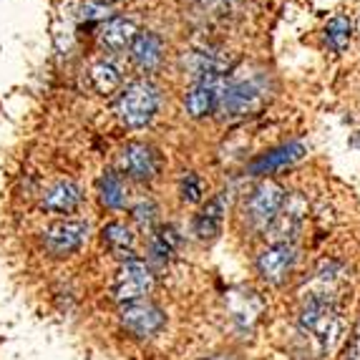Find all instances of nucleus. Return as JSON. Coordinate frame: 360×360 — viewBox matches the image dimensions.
Here are the masks:
<instances>
[{
	"instance_id": "5701e85b",
	"label": "nucleus",
	"mask_w": 360,
	"mask_h": 360,
	"mask_svg": "<svg viewBox=\"0 0 360 360\" xmlns=\"http://www.w3.org/2000/svg\"><path fill=\"white\" fill-rule=\"evenodd\" d=\"M134 214H136L139 222H151L154 219V205H139Z\"/></svg>"
},
{
	"instance_id": "f3484780",
	"label": "nucleus",
	"mask_w": 360,
	"mask_h": 360,
	"mask_svg": "<svg viewBox=\"0 0 360 360\" xmlns=\"http://www.w3.org/2000/svg\"><path fill=\"white\" fill-rule=\"evenodd\" d=\"M98 194H101V202L108 210H121L127 205V189H124V181L114 172H103V176L98 179Z\"/></svg>"
},
{
	"instance_id": "a878e982",
	"label": "nucleus",
	"mask_w": 360,
	"mask_h": 360,
	"mask_svg": "<svg viewBox=\"0 0 360 360\" xmlns=\"http://www.w3.org/2000/svg\"><path fill=\"white\" fill-rule=\"evenodd\" d=\"M96 3H101V0H96Z\"/></svg>"
},
{
	"instance_id": "423d86ee",
	"label": "nucleus",
	"mask_w": 360,
	"mask_h": 360,
	"mask_svg": "<svg viewBox=\"0 0 360 360\" xmlns=\"http://www.w3.org/2000/svg\"><path fill=\"white\" fill-rule=\"evenodd\" d=\"M86 234H89V224L78 219H66V222L51 224L43 232V245L53 257H68L84 247Z\"/></svg>"
},
{
	"instance_id": "b1692460",
	"label": "nucleus",
	"mask_w": 360,
	"mask_h": 360,
	"mask_svg": "<svg viewBox=\"0 0 360 360\" xmlns=\"http://www.w3.org/2000/svg\"><path fill=\"white\" fill-rule=\"evenodd\" d=\"M101 15H108V8L98 6V3L84 8V18H101Z\"/></svg>"
},
{
	"instance_id": "20e7f679",
	"label": "nucleus",
	"mask_w": 360,
	"mask_h": 360,
	"mask_svg": "<svg viewBox=\"0 0 360 360\" xmlns=\"http://www.w3.org/2000/svg\"><path fill=\"white\" fill-rule=\"evenodd\" d=\"M151 290H154V275H151L149 264L141 262V259H127L116 272L111 292H114V300L129 305V302L146 297Z\"/></svg>"
},
{
	"instance_id": "2eb2a0df",
	"label": "nucleus",
	"mask_w": 360,
	"mask_h": 360,
	"mask_svg": "<svg viewBox=\"0 0 360 360\" xmlns=\"http://www.w3.org/2000/svg\"><path fill=\"white\" fill-rule=\"evenodd\" d=\"M162 38L156 36V33H136V38L131 41V56L141 68H154L159 60H162Z\"/></svg>"
},
{
	"instance_id": "f03ea898",
	"label": "nucleus",
	"mask_w": 360,
	"mask_h": 360,
	"mask_svg": "<svg viewBox=\"0 0 360 360\" xmlns=\"http://www.w3.org/2000/svg\"><path fill=\"white\" fill-rule=\"evenodd\" d=\"M270 86L264 76H252L245 81H237L232 86H224L217 111L222 119H240V116L255 114L264 101H267Z\"/></svg>"
},
{
	"instance_id": "aec40b11",
	"label": "nucleus",
	"mask_w": 360,
	"mask_h": 360,
	"mask_svg": "<svg viewBox=\"0 0 360 360\" xmlns=\"http://www.w3.org/2000/svg\"><path fill=\"white\" fill-rule=\"evenodd\" d=\"M91 84L98 94H108L121 84V71L111 63V60H101L91 68Z\"/></svg>"
},
{
	"instance_id": "9d476101",
	"label": "nucleus",
	"mask_w": 360,
	"mask_h": 360,
	"mask_svg": "<svg viewBox=\"0 0 360 360\" xmlns=\"http://www.w3.org/2000/svg\"><path fill=\"white\" fill-rule=\"evenodd\" d=\"M119 169L131 179H151L159 172V156L146 144H127L121 149Z\"/></svg>"
},
{
	"instance_id": "a211bd4d",
	"label": "nucleus",
	"mask_w": 360,
	"mask_h": 360,
	"mask_svg": "<svg viewBox=\"0 0 360 360\" xmlns=\"http://www.w3.org/2000/svg\"><path fill=\"white\" fill-rule=\"evenodd\" d=\"M176 245H179V234H176L174 227L156 229V234L151 237V259L156 264H167L174 255Z\"/></svg>"
},
{
	"instance_id": "ddd939ff",
	"label": "nucleus",
	"mask_w": 360,
	"mask_h": 360,
	"mask_svg": "<svg viewBox=\"0 0 360 360\" xmlns=\"http://www.w3.org/2000/svg\"><path fill=\"white\" fill-rule=\"evenodd\" d=\"M81 189L73 181H58V184L46 194L43 207L49 212H58V214H71L73 210H78L81 205Z\"/></svg>"
},
{
	"instance_id": "1a4fd4ad",
	"label": "nucleus",
	"mask_w": 360,
	"mask_h": 360,
	"mask_svg": "<svg viewBox=\"0 0 360 360\" xmlns=\"http://www.w3.org/2000/svg\"><path fill=\"white\" fill-rule=\"evenodd\" d=\"M295 262H297L295 247L290 242H277V245L267 247L257 257V270L262 275V280H267L270 285H280L288 280Z\"/></svg>"
},
{
	"instance_id": "f257e3e1",
	"label": "nucleus",
	"mask_w": 360,
	"mask_h": 360,
	"mask_svg": "<svg viewBox=\"0 0 360 360\" xmlns=\"http://www.w3.org/2000/svg\"><path fill=\"white\" fill-rule=\"evenodd\" d=\"M300 330L318 342L320 350H330L340 333V310L328 292H312L300 307Z\"/></svg>"
},
{
	"instance_id": "39448f33",
	"label": "nucleus",
	"mask_w": 360,
	"mask_h": 360,
	"mask_svg": "<svg viewBox=\"0 0 360 360\" xmlns=\"http://www.w3.org/2000/svg\"><path fill=\"white\" fill-rule=\"evenodd\" d=\"M121 325L134 338H151L167 325V315L154 302L136 300L124 305V310H121Z\"/></svg>"
},
{
	"instance_id": "7ed1b4c3",
	"label": "nucleus",
	"mask_w": 360,
	"mask_h": 360,
	"mask_svg": "<svg viewBox=\"0 0 360 360\" xmlns=\"http://www.w3.org/2000/svg\"><path fill=\"white\" fill-rule=\"evenodd\" d=\"M119 119L131 129L146 127L154 114L159 111V91L149 81H134L131 86H127V91L119 98Z\"/></svg>"
},
{
	"instance_id": "dca6fc26",
	"label": "nucleus",
	"mask_w": 360,
	"mask_h": 360,
	"mask_svg": "<svg viewBox=\"0 0 360 360\" xmlns=\"http://www.w3.org/2000/svg\"><path fill=\"white\" fill-rule=\"evenodd\" d=\"M101 237H103V245L114 255L124 257V262H127V259H136L134 257V234L127 224H121V222L106 224V227L101 229Z\"/></svg>"
},
{
	"instance_id": "9b49d317",
	"label": "nucleus",
	"mask_w": 360,
	"mask_h": 360,
	"mask_svg": "<svg viewBox=\"0 0 360 360\" xmlns=\"http://www.w3.org/2000/svg\"><path fill=\"white\" fill-rule=\"evenodd\" d=\"M227 207H229V197L227 192L217 194L214 199H210L205 205V210L199 212L197 219H194V234H197L199 240H214L217 234L222 232V224H224V214H227Z\"/></svg>"
},
{
	"instance_id": "393cba45",
	"label": "nucleus",
	"mask_w": 360,
	"mask_h": 360,
	"mask_svg": "<svg viewBox=\"0 0 360 360\" xmlns=\"http://www.w3.org/2000/svg\"><path fill=\"white\" fill-rule=\"evenodd\" d=\"M205 360H232V358H227V355H212V358H205Z\"/></svg>"
},
{
	"instance_id": "f8f14e48",
	"label": "nucleus",
	"mask_w": 360,
	"mask_h": 360,
	"mask_svg": "<svg viewBox=\"0 0 360 360\" xmlns=\"http://www.w3.org/2000/svg\"><path fill=\"white\" fill-rule=\"evenodd\" d=\"M302 156H305V146H302L300 141L277 146V149L257 156V159L250 164V174H272V172H277V169L288 167V164H295L297 159H302Z\"/></svg>"
},
{
	"instance_id": "412c9836",
	"label": "nucleus",
	"mask_w": 360,
	"mask_h": 360,
	"mask_svg": "<svg viewBox=\"0 0 360 360\" xmlns=\"http://www.w3.org/2000/svg\"><path fill=\"white\" fill-rule=\"evenodd\" d=\"M202 194H205L202 179H199L194 172H186V174L181 176V199L192 205V202H199V199H202Z\"/></svg>"
},
{
	"instance_id": "0eeeda50",
	"label": "nucleus",
	"mask_w": 360,
	"mask_h": 360,
	"mask_svg": "<svg viewBox=\"0 0 360 360\" xmlns=\"http://www.w3.org/2000/svg\"><path fill=\"white\" fill-rule=\"evenodd\" d=\"M224 91V76L222 73H202L197 76L194 89L186 94L184 108L192 119H202V116L212 114L219 103V96Z\"/></svg>"
},
{
	"instance_id": "4be33fe9",
	"label": "nucleus",
	"mask_w": 360,
	"mask_h": 360,
	"mask_svg": "<svg viewBox=\"0 0 360 360\" xmlns=\"http://www.w3.org/2000/svg\"><path fill=\"white\" fill-rule=\"evenodd\" d=\"M345 360H360V320L355 323L353 333H350L348 348H345Z\"/></svg>"
},
{
	"instance_id": "6ab92c4d",
	"label": "nucleus",
	"mask_w": 360,
	"mask_h": 360,
	"mask_svg": "<svg viewBox=\"0 0 360 360\" xmlns=\"http://www.w3.org/2000/svg\"><path fill=\"white\" fill-rule=\"evenodd\" d=\"M350 36H353V23H350L345 15H335L330 23L325 25V43H328L335 53L348 49Z\"/></svg>"
},
{
	"instance_id": "6e6552de",
	"label": "nucleus",
	"mask_w": 360,
	"mask_h": 360,
	"mask_svg": "<svg viewBox=\"0 0 360 360\" xmlns=\"http://www.w3.org/2000/svg\"><path fill=\"white\" fill-rule=\"evenodd\" d=\"M285 199H288V194H285V189L277 184V181H270V179L262 181V184L252 192L250 205H247V212H250L252 224L267 227V224L275 222L280 210L285 207Z\"/></svg>"
},
{
	"instance_id": "4468645a",
	"label": "nucleus",
	"mask_w": 360,
	"mask_h": 360,
	"mask_svg": "<svg viewBox=\"0 0 360 360\" xmlns=\"http://www.w3.org/2000/svg\"><path fill=\"white\" fill-rule=\"evenodd\" d=\"M136 23L129 18H108L106 23L101 25V30H98V38H101V43L106 46V49H127L129 43L136 38Z\"/></svg>"
}]
</instances>
